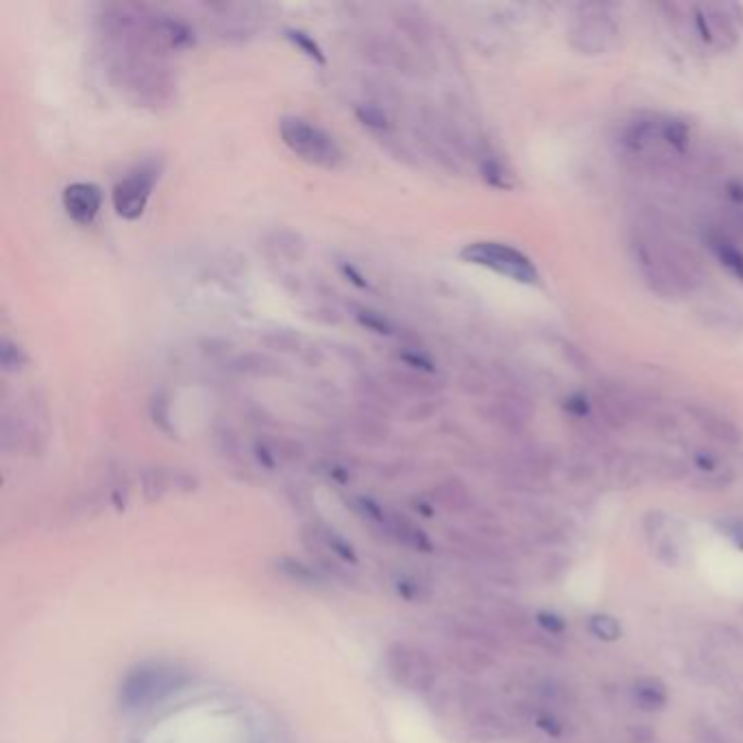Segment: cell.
<instances>
[{"mask_svg": "<svg viewBox=\"0 0 743 743\" xmlns=\"http://www.w3.org/2000/svg\"><path fill=\"white\" fill-rule=\"evenodd\" d=\"M635 255L645 282L659 295L672 297L689 288L693 271L687 255L661 229L639 227L635 238Z\"/></svg>", "mask_w": 743, "mask_h": 743, "instance_id": "6da1fadb", "label": "cell"}, {"mask_svg": "<svg viewBox=\"0 0 743 743\" xmlns=\"http://www.w3.org/2000/svg\"><path fill=\"white\" fill-rule=\"evenodd\" d=\"M384 665L388 678L410 693H430L438 682L436 661L423 648L406 641L388 645Z\"/></svg>", "mask_w": 743, "mask_h": 743, "instance_id": "7a4b0ae2", "label": "cell"}, {"mask_svg": "<svg viewBox=\"0 0 743 743\" xmlns=\"http://www.w3.org/2000/svg\"><path fill=\"white\" fill-rule=\"evenodd\" d=\"M279 133H282V140L288 149L301 157L303 162L321 168H336L343 162V151H340L338 142L319 125H312L310 120L295 116L284 118L279 123Z\"/></svg>", "mask_w": 743, "mask_h": 743, "instance_id": "3957f363", "label": "cell"}, {"mask_svg": "<svg viewBox=\"0 0 743 743\" xmlns=\"http://www.w3.org/2000/svg\"><path fill=\"white\" fill-rule=\"evenodd\" d=\"M460 258L475 264V266H484L497 275H504L513 282L519 284H539V271L534 262L528 258L526 253H521L519 249L504 245V242H493V240H482V242H471L465 249L460 251Z\"/></svg>", "mask_w": 743, "mask_h": 743, "instance_id": "277c9868", "label": "cell"}, {"mask_svg": "<svg viewBox=\"0 0 743 743\" xmlns=\"http://www.w3.org/2000/svg\"><path fill=\"white\" fill-rule=\"evenodd\" d=\"M160 173V157H144L142 162H138L118 181L112 194L118 216L127 218V221H136V218L144 214L146 203H149L157 179H160Z\"/></svg>", "mask_w": 743, "mask_h": 743, "instance_id": "5b68a950", "label": "cell"}, {"mask_svg": "<svg viewBox=\"0 0 743 743\" xmlns=\"http://www.w3.org/2000/svg\"><path fill=\"white\" fill-rule=\"evenodd\" d=\"M175 689V674L173 669H164L160 665L155 667H140L131 672L125 680L120 698L129 706H142L146 702L160 700L166 693Z\"/></svg>", "mask_w": 743, "mask_h": 743, "instance_id": "8992f818", "label": "cell"}, {"mask_svg": "<svg viewBox=\"0 0 743 743\" xmlns=\"http://www.w3.org/2000/svg\"><path fill=\"white\" fill-rule=\"evenodd\" d=\"M735 5H698L693 9V22L700 38L717 48H733L737 44L735 18L730 16Z\"/></svg>", "mask_w": 743, "mask_h": 743, "instance_id": "52a82bcc", "label": "cell"}, {"mask_svg": "<svg viewBox=\"0 0 743 743\" xmlns=\"http://www.w3.org/2000/svg\"><path fill=\"white\" fill-rule=\"evenodd\" d=\"M362 513L367 515L371 521H375L377 526L384 530L386 537H391L399 545H406L410 550H419V552H430V539L425 537V532L414 526V523L406 517H401L397 513H388L382 506L371 504V502H362Z\"/></svg>", "mask_w": 743, "mask_h": 743, "instance_id": "ba28073f", "label": "cell"}, {"mask_svg": "<svg viewBox=\"0 0 743 743\" xmlns=\"http://www.w3.org/2000/svg\"><path fill=\"white\" fill-rule=\"evenodd\" d=\"M617 27L606 16H584L571 27L569 40L582 53L598 55L615 44Z\"/></svg>", "mask_w": 743, "mask_h": 743, "instance_id": "9c48e42d", "label": "cell"}, {"mask_svg": "<svg viewBox=\"0 0 743 743\" xmlns=\"http://www.w3.org/2000/svg\"><path fill=\"white\" fill-rule=\"evenodd\" d=\"M62 201L64 210L72 221L79 225H90L101 210L103 192L96 184H90V181H77V184H70L64 190Z\"/></svg>", "mask_w": 743, "mask_h": 743, "instance_id": "30bf717a", "label": "cell"}, {"mask_svg": "<svg viewBox=\"0 0 743 743\" xmlns=\"http://www.w3.org/2000/svg\"><path fill=\"white\" fill-rule=\"evenodd\" d=\"M303 541H306L310 550L321 552L325 558L340 560V563H353L351 545L336 530H330L327 526L306 528L303 530Z\"/></svg>", "mask_w": 743, "mask_h": 743, "instance_id": "8fae6325", "label": "cell"}, {"mask_svg": "<svg viewBox=\"0 0 743 743\" xmlns=\"http://www.w3.org/2000/svg\"><path fill=\"white\" fill-rule=\"evenodd\" d=\"M706 247L711 249L715 260L720 262L724 269L733 275L737 282H743V251L735 245L722 231H709L704 236Z\"/></svg>", "mask_w": 743, "mask_h": 743, "instance_id": "7c38bea8", "label": "cell"}, {"mask_svg": "<svg viewBox=\"0 0 743 743\" xmlns=\"http://www.w3.org/2000/svg\"><path fill=\"white\" fill-rule=\"evenodd\" d=\"M192 478L181 471H166V469H155L144 478V491L149 497L157 499L164 495L173 493H188L192 491Z\"/></svg>", "mask_w": 743, "mask_h": 743, "instance_id": "4fadbf2b", "label": "cell"}, {"mask_svg": "<svg viewBox=\"0 0 743 743\" xmlns=\"http://www.w3.org/2000/svg\"><path fill=\"white\" fill-rule=\"evenodd\" d=\"M632 698L645 711H661L667 704V687L659 678L643 676L632 685Z\"/></svg>", "mask_w": 743, "mask_h": 743, "instance_id": "5bb4252c", "label": "cell"}, {"mask_svg": "<svg viewBox=\"0 0 743 743\" xmlns=\"http://www.w3.org/2000/svg\"><path fill=\"white\" fill-rule=\"evenodd\" d=\"M698 421L702 425V430L706 434H711L715 441H720L724 445H739L741 443V430L737 428V425L722 417V414H715V412H709V410H702L698 414Z\"/></svg>", "mask_w": 743, "mask_h": 743, "instance_id": "9a60e30c", "label": "cell"}, {"mask_svg": "<svg viewBox=\"0 0 743 743\" xmlns=\"http://www.w3.org/2000/svg\"><path fill=\"white\" fill-rule=\"evenodd\" d=\"M277 574L297 584H308V587H323L327 582L321 569H314L312 565L301 563V560L295 558L277 560Z\"/></svg>", "mask_w": 743, "mask_h": 743, "instance_id": "2e32d148", "label": "cell"}, {"mask_svg": "<svg viewBox=\"0 0 743 743\" xmlns=\"http://www.w3.org/2000/svg\"><path fill=\"white\" fill-rule=\"evenodd\" d=\"M659 129H661V140L669 146V149H674L678 153L687 149V144H689L687 123H682V120L678 118H665L659 123Z\"/></svg>", "mask_w": 743, "mask_h": 743, "instance_id": "e0dca14e", "label": "cell"}, {"mask_svg": "<svg viewBox=\"0 0 743 743\" xmlns=\"http://www.w3.org/2000/svg\"><path fill=\"white\" fill-rule=\"evenodd\" d=\"M589 632L595 639L613 643V641L621 639V632H624V630H621V624L613 615L598 613V615L589 617Z\"/></svg>", "mask_w": 743, "mask_h": 743, "instance_id": "ac0fdd59", "label": "cell"}, {"mask_svg": "<svg viewBox=\"0 0 743 743\" xmlns=\"http://www.w3.org/2000/svg\"><path fill=\"white\" fill-rule=\"evenodd\" d=\"M537 624L541 626L545 635H550V637H560L567 632V621L560 617L558 613H552V611H539L537 613Z\"/></svg>", "mask_w": 743, "mask_h": 743, "instance_id": "d6986e66", "label": "cell"}, {"mask_svg": "<svg viewBox=\"0 0 743 743\" xmlns=\"http://www.w3.org/2000/svg\"><path fill=\"white\" fill-rule=\"evenodd\" d=\"M482 173H484V179L495 188H510V186H513L508 179L506 168L499 164L497 160H486L482 164Z\"/></svg>", "mask_w": 743, "mask_h": 743, "instance_id": "ffe728a7", "label": "cell"}, {"mask_svg": "<svg viewBox=\"0 0 743 743\" xmlns=\"http://www.w3.org/2000/svg\"><path fill=\"white\" fill-rule=\"evenodd\" d=\"M443 491H445V493H443V497H441V502H443L447 508H452V510H462V508H465V506L469 504V495H467V491H465V486H460V484L445 486Z\"/></svg>", "mask_w": 743, "mask_h": 743, "instance_id": "44dd1931", "label": "cell"}, {"mask_svg": "<svg viewBox=\"0 0 743 743\" xmlns=\"http://www.w3.org/2000/svg\"><path fill=\"white\" fill-rule=\"evenodd\" d=\"M288 38H290L292 42H295V44L301 48L303 53L310 55L312 59H319V62H323V51L319 48V44H316V42L310 38L308 33H303V31H290Z\"/></svg>", "mask_w": 743, "mask_h": 743, "instance_id": "7402d4cb", "label": "cell"}, {"mask_svg": "<svg viewBox=\"0 0 743 743\" xmlns=\"http://www.w3.org/2000/svg\"><path fill=\"white\" fill-rule=\"evenodd\" d=\"M358 114L364 120V125L375 127V129H384L386 127V116L380 112V109L373 107V105H367V107L358 109Z\"/></svg>", "mask_w": 743, "mask_h": 743, "instance_id": "603a6c76", "label": "cell"}, {"mask_svg": "<svg viewBox=\"0 0 743 743\" xmlns=\"http://www.w3.org/2000/svg\"><path fill=\"white\" fill-rule=\"evenodd\" d=\"M565 408H567L569 414H574L576 419H584L589 414V399L584 397V395H580V393H576V395H571L567 399Z\"/></svg>", "mask_w": 743, "mask_h": 743, "instance_id": "cb8c5ba5", "label": "cell"}, {"mask_svg": "<svg viewBox=\"0 0 743 743\" xmlns=\"http://www.w3.org/2000/svg\"><path fill=\"white\" fill-rule=\"evenodd\" d=\"M537 724L545 730V733H550L552 737H558L560 733H563V724H560V720L554 713H541Z\"/></svg>", "mask_w": 743, "mask_h": 743, "instance_id": "d4e9b609", "label": "cell"}, {"mask_svg": "<svg viewBox=\"0 0 743 743\" xmlns=\"http://www.w3.org/2000/svg\"><path fill=\"white\" fill-rule=\"evenodd\" d=\"M360 319L364 325H369L371 330H375L377 334H388V323L382 319V316H375L373 312H364Z\"/></svg>", "mask_w": 743, "mask_h": 743, "instance_id": "484cf974", "label": "cell"}, {"mask_svg": "<svg viewBox=\"0 0 743 743\" xmlns=\"http://www.w3.org/2000/svg\"><path fill=\"white\" fill-rule=\"evenodd\" d=\"M693 462H696V467L711 473L717 469V458L711 454V452H698L696 456H693Z\"/></svg>", "mask_w": 743, "mask_h": 743, "instance_id": "4316f807", "label": "cell"}, {"mask_svg": "<svg viewBox=\"0 0 743 743\" xmlns=\"http://www.w3.org/2000/svg\"><path fill=\"white\" fill-rule=\"evenodd\" d=\"M724 528H726V534H730V539H733L737 543V547H741V550H743V519L726 521Z\"/></svg>", "mask_w": 743, "mask_h": 743, "instance_id": "83f0119b", "label": "cell"}]
</instances>
